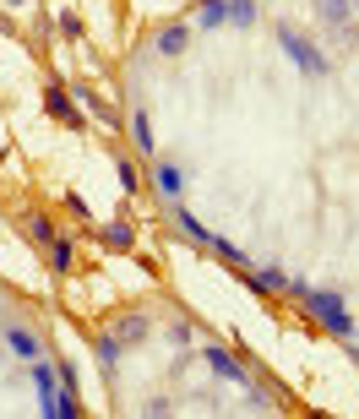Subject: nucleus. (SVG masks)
Listing matches in <instances>:
<instances>
[{"label": "nucleus", "mask_w": 359, "mask_h": 419, "mask_svg": "<svg viewBox=\"0 0 359 419\" xmlns=\"http://www.w3.org/2000/svg\"><path fill=\"white\" fill-rule=\"evenodd\" d=\"M305 305H310V311H316V316H322L332 332H349V322H343V305H337V299H326V294H305Z\"/></svg>", "instance_id": "f257e3e1"}, {"label": "nucleus", "mask_w": 359, "mask_h": 419, "mask_svg": "<svg viewBox=\"0 0 359 419\" xmlns=\"http://www.w3.org/2000/svg\"><path fill=\"white\" fill-rule=\"evenodd\" d=\"M6 343H11L22 359H38V338H33V332H22V327H6Z\"/></svg>", "instance_id": "f03ea898"}, {"label": "nucleus", "mask_w": 359, "mask_h": 419, "mask_svg": "<svg viewBox=\"0 0 359 419\" xmlns=\"http://www.w3.org/2000/svg\"><path fill=\"white\" fill-rule=\"evenodd\" d=\"M158 191L163 196H180V169H174V163H163V169H158Z\"/></svg>", "instance_id": "7ed1b4c3"}]
</instances>
